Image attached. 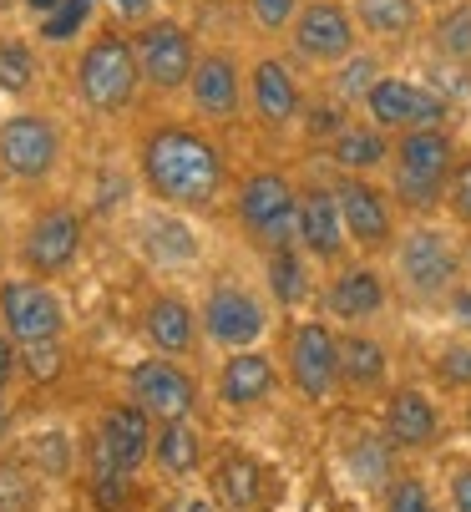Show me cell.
I'll list each match as a JSON object with an SVG mask.
<instances>
[{"instance_id":"6da1fadb","label":"cell","mask_w":471,"mask_h":512,"mask_svg":"<svg viewBox=\"0 0 471 512\" xmlns=\"http://www.w3.org/2000/svg\"><path fill=\"white\" fill-rule=\"evenodd\" d=\"M132 178L142 188L147 203H163L193 218H208L228 203L233 188V158L223 132H213L208 122L188 117V112H147L132 122Z\"/></svg>"},{"instance_id":"7a4b0ae2","label":"cell","mask_w":471,"mask_h":512,"mask_svg":"<svg viewBox=\"0 0 471 512\" xmlns=\"http://www.w3.org/2000/svg\"><path fill=\"white\" fill-rule=\"evenodd\" d=\"M71 97L87 117L97 122H127L137 117V102H142V66H137V51H132V31L117 26L112 16L97 21V31L71 51Z\"/></svg>"},{"instance_id":"3957f363","label":"cell","mask_w":471,"mask_h":512,"mask_svg":"<svg viewBox=\"0 0 471 512\" xmlns=\"http://www.w3.org/2000/svg\"><path fill=\"white\" fill-rule=\"evenodd\" d=\"M466 229H456L451 218H411L401 229L396 249L385 254L390 284H396V300L431 310L441 305L451 289L466 279Z\"/></svg>"},{"instance_id":"277c9868","label":"cell","mask_w":471,"mask_h":512,"mask_svg":"<svg viewBox=\"0 0 471 512\" xmlns=\"http://www.w3.org/2000/svg\"><path fill=\"white\" fill-rule=\"evenodd\" d=\"M152 436H157V421L127 396L97 411L82 457H87V487L107 507H117V492L127 497L142 467H152Z\"/></svg>"},{"instance_id":"5b68a950","label":"cell","mask_w":471,"mask_h":512,"mask_svg":"<svg viewBox=\"0 0 471 512\" xmlns=\"http://www.w3.org/2000/svg\"><path fill=\"white\" fill-rule=\"evenodd\" d=\"M461 158V137L456 127H411L396 132L390 148V168H385V188L396 193L406 218H436L446 213V188Z\"/></svg>"},{"instance_id":"8992f818","label":"cell","mask_w":471,"mask_h":512,"mask_svg":"<svg viewBox=\"0 0 471 512\" xmlns=\"http://www.w3.org/2000/svg\"><path fill=\"white\" fill-rule=\"evenodd\" d=\"M228 218L259 259L294 244L299 239V178L279 163H259L239 173L228 188Z\"/></svg>"},{"instance_id":"52a82bcc","label":"cell","mask_w":471,"mask_h":512,"mask_svg":"<svg viewBox=\"0 0 471 512\" xmlns=\"http://www.w3.org/2000/svg\"><path fill=\"white\" fill-rule=\"evenodd\" d=\"M71 158V137L66 122L36 102H16L11 112H0V178L31 188V193H51L66 173Z\"/></svg>"},{"instance_id":"ba28073f","label":"cell","mask_w":471,"mask_h":512,"mask_svg":"<svg viewBox=\"0 0 471 512\" xmlns=\"http://www.w3.org/2000/svg\"><path fill=\"white\" fill-rule=\"evenodd\" d=\"M198 320H203V350H213V355L249 350V345H264V335L274 325V300H269V289L249 284L244 274L218 269L203 284Z\"/></svg>"},{"instance_id":"9c48e42d","label":"cell","mask_w":471,"mask_h":512,"mask_svg":"<svg viewBox=\"0 0 471 512\" xmlns=\"http://www.w3.org/2000/svg\"><path fill=\"white\" fill-rule=\"evenodd\" d=\"M183 112L208 122L213 132H233L239 122H249V56L228 41H203L183 92Z\"/></svg>"},{"instance_id":"30bf717a","label":"cell","mask_w":471,"mask_h":512,"mask_svg":"<svg viewBox=\"0 0 471 512\" xmlns=\"http://www.w3.org/2000/svg\"><path fill=\"white\" fill-rule=\"evenodd\" d=\"M132 31V51H137V66H142V87L152 102H183L188 92V77L198 66V31L173 16V11H157L147 16L142 26H127Z\"/></svg>"},{"instance_id":"8fae6325","label":"cell","mask_w":471,"mask_h":512,"mask_svg":"<svg viewBox=\"0 0 471 512\" xmlns=\"http://www.w3.org/2000/svg\"><path fill=\"white\" fill-rule=\"evenodd\" d=\"M87 254V208L71 198H46L31 208V218L16 234V269L61 279Z\"/></svg>"},{"instance_id":"7c38bea8","label":"cell","mask_w":471,"mask_h":512,"mask_svg":"<svg viewBox=\"0 0 471 512\" xmlns=\"http://www.w3.org/2000/svg\"><path fill=\"white\" fill-rule=\"evenodd\" d=\"M284 381L304 406H330L340 386V325L325 315H299L284 335Z\"/></svg>"},{"instance_id":"4fadbf2b","label":"cell","mask_w":471,"mask_h":512,"mask_svg":"<svg viewBox=\"0 0 471 512\" xmlns=\"http://www.w3.org/2000/svg\"><path fill=\"white\" fill-rule=\"evenodd\" d=\"M309 112V87L299 77V61L289 51H254L249 56V122L264 137H289L304 127Z\"/></svg>"},{"instance_id":"5bb4252c","label":"cell","mask_w":471,"mask_h":512,"mask_svg":"<svg viewBox=\"0 0 471 512\" xmlns=\"http://www.w3.org/2000/svg\"><path fill=\"white\" fill-rule=\"evenodd\" d=\"M390 300H396L390 269L380 259H365V254H350L320 284V315L335 320L340 330H375L385 320Z\"/></svg>"},{"instance_id":"9a60e30c","label":"cell","mask_w":471,"mask_h":512,"mask_svg":"<svg viewBox=\"0 0 471 512\" xmlns=\"http://www.w3.org/2000/svg\"><path fill=\"white\" fill-rule=\"evenodd\" d=\"M0 325H6V335L21 350L26 345H56L71 330V310H66V295L56 289V279L16 269V274L0 279Z\"/></svg>"},{"instance_id":"2e32d148","label":"cell","mask_w":471,"mask_h":512,"mask_svg":"<svg viewBox=\"0 0 471 512\" xmlns=\"http://www.w3.org/2000/svg\"><path fill=\"white\" fill-rule=\"evenodd\" d=\"M335 178V193H340V213H345V234H350V249L365 254V259H385L401 239V203L380 178H365V173H330Z\"/></svg>"},{"instance_id":"e0dca14e","label":"cell","mask_w":471,"mask_h":512,"mask_svg":"<svg viewBox=\"0 0 471 512\" xmlns=\"http://www.w3.org/2000/svg\"><path fill=\"white\" fill-rule=\"evenodd\" d=\"M122 396L137 401L152 421H193L203 406V381L178 355H142L122 371Z\"/></svg>"},{"instance_id":"ac0fdd59","label":"cell","mask_w":471,"mask_h":512,"mask_svg":"<svg viewBox=\"0 0 471 512\" xmlns=\"http://www.w3.org/2000/svg\"><path fill=\"white\" fill-rule=\"evenodd\" d=\"M360 46H365V36H360L350 0H304L289 36H284V51L299 66H314V71H335Z\"/></svg>"},{"instance_id":"d6986e66","label":"cell","mask_w":471,"mask_h":512,"mask_svg":"<svg viewBox=\"0 0 471 512\" xmlns=\"http://www.w3.org/2000/svg\"><path fill=\"white\" fill-rule=\"evenodd\" d=\"M360 112L390 137L411 132V127H451V102L421 77H406V71H385L370 87V97L360 102Z\"/></svg>"},{"instance_id":"ffe728a7","label":"cell","mask_w":471,"mask_h":512,"mask_svg":"<svg viewBox=\"0 0 471 512\" xmlns=\"http://www.w3.org/2000/svg\"><path fill=\"white\" fill-rule=\"evenodd\" d=\"M320 269L345 264L350 234H345V213H340V193L335 178H299V239H294Z\"/></svg>"},{"instance_id":"44dd1931","label":"cell","mask_w":471,"mask_h":512,"mask_svg":"<svg viewBox=\"0 0 471 512\" xmlns=\"http://www.w3.org/2000/svg\"><path fill=\"white\" fill-rule=\"evenodd\" d=\"M279 386H284V365L264 345L218 355L213 381H208V391H213V401L223 411H259V406H269L279 396Z\"/></svg>"},{"instance_id":"7402d4cb","label":"cell","mask_w":471,"mask_h":512,"mask_svg":"<svg viewBox=\"0 0 471 512\" xmlns=\"http://www.w3.org/2000/svg\"><path fill=\"white\" fill-rule=\"evenodd\" d=\"M380 431L401 457H426V452L441 447L446 416H441V406L426 386H390L385 406H380Z\"/></svg>"},{"instance_id":"603a6c76","label":"cell","mask_w":471,"mask_h":512,"mask_svg":"<svg viewBox=\"0 0 471 512\" xmlns=\"http://www.w3.org/2000/svg\"><path fill=\"white\" fill-rule=\"evenodd\" d=\"M137 330L147 340V350L157 355H178L193 360L203 350V320H198V300H188L183 289H152L142 300Z\"/></svg>"},{"instance_id":"cb8c5ba5","label":"cell","mask_w":471,"mask_h":512,"mask_svg":"<svg viewBox=\"0 0 471 512\" xmlns=\"http://www.w3.org/2000/svg\"><path fill=\"white\" fill-rule=\"evenodd\" d=\"M350 11L360 21V36L380 51L416 46L431 26V0H350Z\"/></svg>"},{"instance_id":"d4e9b609","label":"cell","mask_w":471,"mask_h":512,"mask_svg":"<svg viewBox=\"0 0 471 512\" xmlns=\"http://www.w3.org/2000/svg\"><path fill=\"white\" fill-rule=\"evenodd\" d=\"M390 148H396V137L385 127H375L365 112H355L325 148L320 158L330 163V173H365V178H380L390 168Z\"/></svg>"},{"instance_id":"484cf974","label":"cell","mask_w":471,"mask_h":512,"mask_svg":"<svg viewBox=\"0 0 471 512\" xmlns=\"http://www.w3.org/2000/svg\"><path fill=\"white\" fill-rule=\"evenodd\" d=\"M340 386L345 396L390 391V345L375 330H340Z\"/></svg>"},{"instance_id":"4316f807","label":"cell","mask_w":471,"mask_h":512,"mask_svg":"<svg viewBox=\"0 0 471 512\" xmlns=\"http://www.w3.org/2000/svg\"><path fill=\"white\" fill-rule=\"evenodd\" d=\"M314 264L299 244H284L274 254H264V289H269V300L274 310H304L309 300H320V279H314Z\"/></svg>"},{"instance_id":"83f0119b","label":"cell","mask_w":471,"mask_h":512,"mask_svg":"<svg viewBox=\"0 0 471 512\" xmlns=\"http://www.w3.org/2000/svg\"><path fill=\"white\" fill-rule=\"evenodd\" d=\"M213 497L223 512H259L264 507V467L249 452H223L213 462Z\"/></svg>"},{"instance_id":"f1b7e54d","label":"cell","mask_w":471,"mask_h":512,"mask_svg":"<svg viewBox=\"0 0 471 512\" xmlns=\"http://www.w3.org/2000/svg\"><path fill=\"white\" fill-rule=\"evenodd\" d=\"M152 467L163 477H173V482H193L198 467H203V431H198V421H157Z\"/></svg>"},{"instance_id":"f546056e","label":"cell","mask_w":471,"mask_h":512,"mask_svg":"<svg viewBox=\"0 0 471 512\" xmlns=\"http://www.w3.org/2000/svg\"><path fill=\"white\" fill-rule=\"evenodd\" d=\"M41 41L31 31H0V97L31 102L41 87Z\"/></svg>"},{"instance_id":"4dcf8cb0","label":"cell","mask_w":471,"mask_h":512,"mask_svg":"<svg viewBox=\"0 0 471 512\" xmlns=\"http://www.w3.org/2000/svg\"><path fill=\"white\" fill-rule=\"evenodd\" d=\"M396 447L385 442V431H360L355 442L345 447V472L355 477V487H365V492H385L390 482H396Z\"/></svg>"},{"instance_id":"1f68e13d","label":"cell","mask_w":471,"mask_h":512,"mask_svg":"<svg viewBox=\"0 0 471 512\" xmlns=\"http://www.w3.org/2000/svg\"><path fill=\"white\" fill-rule=\"evenodd\" d=\"M385 71H390V66H385L380 46H370V41H365L355 56H345L335 71H325V92H330L335 102H345V107H355V112H360V102L370 97V87L385 77Z\"/></svg>"},{"instance_id":"d6a6232c","label":"cell","mask_w":471,"mask_h":512,"mask_svg":"<svg viewBox=\"0 0 471 512\" xmlns=\"http://www.w3.org/2000/svg\"><path fill=\"white\" fill-rule=\"evenodd\" d=\"M426 41L436 51V61H446L451 71H471V0H456V6H436Z\"/></svg>"},{"instance_id":"836d02e7","label":"cell","mask_w":471,"mask_h":512,"mask_svg":"<svg viewBox=\"0 0 471 512\" xmlns=\"http://www.w3.org/2000/svg\"><path fill=\"white\" fill-rule=\"evenodd\" d=\"M46 477L26 452H0V512H41Z\"/></svg>"},{"instance_id":"e575fe53","label":"cell","mask_w":471,"mask_h":512,"mask_svg":"<svg viewBox=\"0 0 471 512\" xmlns=\"http://www.w3.org/2000/svg\"><path fill=\"white\" fill-rule=\"evenodd\" d=\"M26 457L36 462V472L46 477V482H61V477H71L76 472V457H82V452H76V442H71V436L66 431H36L31 436V447H26Z\"/></svg>"},{"instance_id":"d590c367","label":"cell","mask_w":471,"mask_h":512,"mask_svg":"<svg viewBox=\"0 0 471 512\" xmlns=\"http://www.w3.org/2000/svg\"><path fill=\"white\" fill-rule=\"evenodd\" d=\"M431 376L441 391H471V335H451L446 345H436L431 355Z\"/></svg>"},{"instance_id":"8d00e7d4","label":"cell","mask_w":471,"mask_h":512,"mask_svg":"<svg viewBox=\"0 0 471 512\" xmlns=\"http://www.w3.org/2000/svg\"><path fill=\"white\" fill-rule=\"evenodd\" d=\"M304 0H244V16H249V31L259 41H284L294 16H299Z\"/></svg>"},{"instance_id":"74e56055","label":"cell","mask_w":471,"mask_h":512,"mask_svg":"<svg viewBox=\"0 0 471 512\" xmlns=\"http://www.w3.org/2000/svg\"><path fill=\"white\" fill-rule=\"evenodd\" d=\"M380 512H446V507H436L421 472H396V482L380 492Z\"/></svg>"},{"instance_id":"f35d334b","label":"cell","mask_w":471,"mask_h":512,"mask_svg":"<svg viewBox=\"0 0 471 512\" xmlns=\"http://www.w3.org/2000/svg\"><path fill=\"white\" fill-rule=\"evenodd\" d=\"M446 218H451L456 229L471 234V153L466 148H461L456 173H451V188H446Z\"/></svg>"},{"instance_id":"ab89813d","label":"cell","mask_w":471,"mask_h":512,"mask_svg":"<svg viewBox=\"0 0 471 512\" xmlns=\"http://www.w3.org/2000/svg\"><path fill=\"white\" fill-rule=\"evenodd\" d=\"M441 487H446V507L451 512H471V457H446Z\"/></svg>"},{"instance_id":"60d3db41","label":"cell","mask_w":471,"mask_h":512,"mask_svg":"<svg viewBox=\"0 0 471 512\" xmlns=\"http://www.w3.org/2000/svg\"><path fill=\"white\" fill-rule=\"evenodd\" d=\"M441 315L451 320V330L456 335H471V279H461L451 295L441 300Z\"/></svg>"},{"instance_id":"b9f144b4","label":"cell","mask_w":471,"mask_h":512,"mask_svg":"<svg viewBox=\"0 0 471 512\" xmlns=\"http://www.w3.org/2000/svg\"><path fill=\"white\" fill-rule=\"evenodd\" d=\"M102 11H107L117 26H142L147 16H157L163 6H157V0H102Z\"/></svg>"},{"instance_id":"7bdbcfd3","label":"cell","mask_w":471,"mask_h":512,"mask_svg":"<svg viewBox=\"0 0 471 512\" xmlns=\"http://www.w3.org/2000/svg\"><path fill=\"white\" fill-rule=\"evenodd\" d=\"M16 371H21V345L6 335V325H0V396H11Z\"/></svg>"},{"instance_id":"ee69618b","label":"cell","mask_w":471,"mask_h":512,"mask_svg":"<svg viewBox=\"0 0 471 512\" xmlns=\"http://www.w3.org/2000/svg\"><path fill=\"white\" fill-rule=\"evenodd\" d=\"M66 6H71V0H21V16H26V26H36V21L66 11Z\"/></svg>"},{"instance_id":"f6af8a7d","label":"cell","mask_w":471,"mask_h":512,"mask_svg":"<svg viewBox=\"0 0 471 512\" xmlns=\"http://www.w3.org/2000/svg\"><path fill=\"white\" fill-rule=\"evenodd\" d=\"M173 512H223V507H218V497H203V492H183Z\"/></svg>"},{"instance_id":"bcb514c9","label":"cell","mask_w":471,"mask_h":512,"mask_svg":"<svg viewBox=\"0 0 471 512\" xmlns=\"http://www.w3.org/2000/svg\"><path fill=\"white\" fill-rule=\"evenodd\" d=\"M461 431L471 436V391H466V401H461Z\"/></svg>"},{"instance_id":"7dc6e473","label":"cell","mask_w":471,"mask_h":512,"mask_svg":"<svg viewBox=\"0 0 471 512\" xmlns=\"http://www.w3.org/2000/svg\"><path fill=\"white\" fill-rule=\"evenodd\" d=\"M466 279H471V234H466Z\"/></svg>"},{"instance_id":"c3c4849f","label":"cell","mask_w":471,"mask_h":512,"mask_svg":"<svg viewBox=\"0 0 471 512\" xmlns=\"http://www.w3.org/2000/svg\"><path fill=\"white\" fill-rule=\"evenodd\" d=\"M431 6H456V0H431Z\"/></svg>"}]
</instances>
